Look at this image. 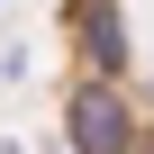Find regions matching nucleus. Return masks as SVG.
<instances>
[{
	"instance_id": "obj_1",
	"label": "nucleus",
	"mask_w": 154,
	"mask_h": 154,
	"mask_svg": "<svg viewBox=\"0 0 154 154\" xmlns=\"http://www.w3.org/2000/svg\"><path fill=\"white\" fill-rule=\"evenodd\" d=\"M72 154H136V118H127L118 82H82L72 91Z\"/></svg>"
},
{
	"instance_id": "obj_2",
	"label": "nucleus",
	"mask_w": 154,
	"mask_h": 154,
	"mask_svg": "<svg viewBox=\"0 0 154 154\" xmlns=\"http://www.w3.org/2000/svg\"><path fill=\"white\" fill-rule=\"evenodd\" d=\"M82 36H91V63H100V82L127 63V36H118V18H109V0H82Z\"/></svg>"
}]
</instances>
